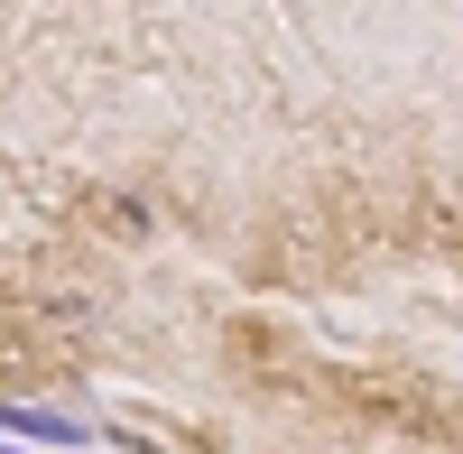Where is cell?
<instances>
[{"label": "cell", "mask_w": 463, "mask_h": 454, "mask_svg": "<svg viewBox=\"0 0 463 454\" xmlns=\"http://www.w3.org/2000/svg\"><path fill=\"white\" fill-rule=\"evenodd\" d=\"M0 427L28 436V445H84V436H93V427H74L65 408H10V399H0Z\"/></svg>", "instance_id": "cell-1"}, {"label": "cell", "mask_w": 463, "mask_h": 454, "mask_svg": "<svg viewBox=\"0 0 463 454\" xmlns=\"http://www.w3.org/2000/svg\"><path fill=\"white\" fill-rule=\"evenodd\" d=\"M0 454H19V445H0Z\"/></svg>", "instance_id": "cell-2"}]
</instances>
